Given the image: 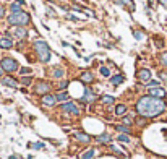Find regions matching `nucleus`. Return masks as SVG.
<instances>
[{
  "mask_svg": "<svg viewBox=\"0 0 167 159\" xmlns=\"http://www.w3.org/2000/svg\"><path fill=\"white\" fill-rule=\"evenodd\" d=\"M135 110L136 114L141 115L144 118H156L159 115H162L167 110V104L164 99H157L153 96H141L135 104Z\"/></svg>",
  "mask_w": 167,
  "mask_h": 159,
  "instance_id": "nucleus-1",
  "label": "nucleus"
},
{
  "mask_svg": "<svg viewBox=\"0 0 167 159\" xmlns=\"http://www.w3.org/2000/svg\"><path fill=\"white\" fill-rule=\"evenodd\" d=\"M34 50H36L37 57H39V60L41 62H49L50 59V49H49V44L45 41H42V39H37L36 42H34Z\"/></svg>",
  "mask_w": 167,
  "mask_h": 159,
  "instance_id": "nucleus-2",
  "label": "nucleus"
},
{
  "mask_svg": "<svg viewBox=\"0 0 167 159\" xmlns=\"http://www.w3.org/2000/svg\"><path fill=\"white\" fill-rule=\"evenodd\" d=\"M8 23L13 26H23L25 28L29 23V15L26 12H20V13H12L8 17Z\"/></svg>",
  "mask_w": 167,
  "mask_h": 159,
  "instance_id": "nucleus-3",
  "label": "nucleus"
},
{
  "mask_svg": "<svg viewBox=\"0 0 167 159\" xmlns=\"http://www.w3.org/2000/svg\"><path fill=\"white\" fill-rule=\"evenodd\" d=\"M60 110L63 112V114H70V115H75V117H80V115H81V107L73 101L63 102V104L60 106Z\"/></svg>",
  "mask_w": 167,
  "mask_h": 159,
  "instance_id": "nucleus-4",
  "label": "nucleus"
},
{
  "mask_svg": "<svg viewBox=\"0 0 167 159\" xmlns=\"http://www.w3.org/2000/svg\"><path fill=\"white\" fill-rule=\"evenodd\" d=\"M0 67L3 68V72H8V73H13L18 70V62L12 57H3L0 60Z\"/></svg>",
  "mask_w": 167,
  "mask_h": 159,
  "instance_id": "nucleus-5",
  "label": "nucleus"
},
{
  "mask_svg": "<svg viewBox=\"0 0 167 159\" xmlns=\"http://www.w3.org/2000/svg\"><path fill=\"white\" fill-rule=\"evenodd\" d=\"M50 88H52V85H49L47 81H37L36 86H34V93L41 94V96H45V94L50 93Z\"/></svg>",
  "mask_w": 167,
  "mask_h": 159,
  "instance_id": "nucleus-6",
  "label": "nucleus"
},
{
  "mask_svg": "<svg viewBox=\"0 0 167 159\" xmlns=\"http://www.w3.org/2000/svg\"><path fill=\"white\" fill-rule=\"evenodd\" d=\"M73 138L76 140L80 145H89L91 140H93V136H91L89 133H86V131H75Z\"/></svg>",
  "mask_w": 167,
  "mask_h": 159,
  "instance_id": "nucleus-7",
  "label": "nucleus"
},
{
  "mask_svg": "<svg viewBox=\"0 0 167 159\" xmlns=\"http://www.w3.org/2000/svg\"><path fill=\"white\" fill-rule=\"evenodd\" d=\"M57 96L55 94H45V96H41V104L45 107H55L57 106Z\"/></svg>",
  "mask_w": 167,
  "mask_h": 159,
  "instance_id": "nucleus-8",
  "label": "nucleus"
},
{
  "mask_svg": "<svg viewBox=\"0 0 167 159\" xmlns=\"http://www.w3.org/2000/svg\"><path fill=\"white\" fill-rule=\"evenodd\" d=\"M94 140H96V143H99V145H110V143H112V135L104 131V133L98 135Z\"/></svg>",
  "mask_w": 167,
  "mask_h": 159,
  "instance_id": "nucleus-9",
  "label": "nucleus"
},
{
  "mask_svg": "<svg viewBox=\"0 0 167 159\" xmlns=\"http://www.w3.org/2000/svg\"><path fill=\"white\" fill-rule=\"evenodd\" d=\"M10 33H12L15 37H18V39H25V37L28 36V31H26L23 26H13Z\"/></svg>",
  "mask_w": 167,
  "mask_h": 159,
  "instance_id": "nucleus-10",
  "label": "nucleus"
},
{
  "mask_svg": "<svg viewBox=\"0 0 167 159\" xmlns=\"http://www.w3.org/2000/svg\"><path fill=\"white\" fill-rule=\"evenodd\" d=\"M149 96H153V98H157V99H164L167 96V91L164 89V88H151L149 89Z\"/></svg>",
  "mask_w": 167,
  "mask_h": 159,
  "instance_id": "nucleus-11",
  "label": "nucleus"
},
{
  "mask_svg": "<svg viewBox=\"0 0 167 159\" xmlns=\"http://www.w3.org/2000/svg\"><path fill=\"white\" fill-rule=\"evenodd\" d=\"M136 76H138V80H140L141 83H144V85H146V83L151 80V72H149L148 68H141V70L138 72V75H136Z\"/></svg>",
  "mask_w": 167,
  "mask_h": 159,
  "instance_id": "nucleus-12",
  "label": "nucleus"
},
{
  "mask_svg": "<svg viewBox=\"0 0 167 159\" xmlns=\"http://www.w3.org/2000/svg\"><path fill=\"white\" fill-rule=\"evenodd\" d=\"M94 101H96V94H94V91L91 89V88H86L85 94H83V98H81V102H94Z\"/></svg>",
  "mask_w": 167,
  "mask_h": 159,
  "instance_id": "nucleus-13",
  "label": "nucleus"
},
{
  "mask_svg": "<svg viewBox=\"0 0 167 159\" xmlns=\"http://www.w3.org/2000/svg\"><path fill=\"white\" fill-rule=\"evenodd\" d=\"M80 81L85 83V85H89V83H93V81H94L93 72H83V73L80 75Z\"/></svg>",
  "mask_w": 167,
  "mask_h": 159,
  "instance_id": "nucleus-14",
  "label": "nucleus"
},
{
  "mask_svg": "<svg viewBox=\"0 0 167 159\" xmlns=\"http://www.w3.org/2000/svg\"><path fill=\"white\" fill-rule=\"evenodd\" d=\"M0 81H2V85L8 86V88H16V85H18V81L13 76H2Z\"/></svg>",
  "mask_w": 167,
  "mask_h": 159,
  "instance_id": "nucleus-15",
  "label": "nucleus"
},
{
  "mask_svg": "<svg viewBox=\"0 0 167 159\" xmlns=\"http://www.w3.org/2000/svg\"><path fill=\"white\" fill-rule=\"evenodd\" d=\"M126 110H128V107H126L125 104H117L114 109V114L117 115V117H123V115H126Z\"/></svg>",
  "mask_w": 167,
  "mask_h": 159,
  "instance_id": "nucleus-16",
  "label": "nucleus"
},
{
  "mask_svg": "<svg viewBox=\"0 0 167 159\" xmlns=\"http://www.w3.org/2000/svg\"><path fill=\"white\" fill-rule=\"evenodd\" d=\"M12 45H13V41L8 36L0 37V47H2V49H12Z\"/></svg>",
  "mask_w": 167,
  "mask_h": 159,
  "instance_id": "nucleus-17",
  "label": "nucleus"
},
{
  "mask_svg": "<svg viewBox=\"0 0 167 159\" xmlns=\"http://www.w3.org/2000/svg\"><path fill=\"white\" fill-rule=\"evenodd\" d=\"M55 96H57V101L62 102V104H63V102H68V101H70V94L67 93V91H60V93H57Z\"/></svg>",
  "mask_w": 167,
  "mask_h": 159,
  "instance_id": "nucleus-18",
  "label": "nucleus"
},
{
  "mask_svg": "<svg viewBox=\"0 0 167 159\" xmlns=\"http://www.w3.org/2000/svg\"><path fill=\"white\" fill-rule=\"evenodd\" d=\"M135 123V115L131 114V115H123L122 117V125H125V127H131Z\"/></svg>",
  "mask_w": 167,
  "mask_h": 159,
  "instance_id": "nucleus-19",
  "label": "nucleus"
},
{
  "mask_svg": "<svg viewBox=\"0 0 167 159\" xmlns=\"http://www.w3.org/2000/svg\"><path fill=\"white\" fill-rule=\"evenodd\" d=\"M123 81H125V76H123V75H115V76L110 78V83H112V86H118V85H122Z\"/></svg>",
  "mask_w": 167,
  "mask_h": 159,
  "instance_id": "nucleus-20",
  "label": "nucleus"
},
{
  "mask_svg": "<svg viewBox=\"0 0 167 159\" xmlns=\"http://www.w3.org/2000/svg\"><path fill=\"white\" fill-rule=\"evenodd\" d=\"M101 101H102V104H106V106H112L115 102V98L114 96H109V94H104L101 98Z\"/></svg>",
  "mask_w": 167,
  "mask_h": 159,
  "instance_id": "nucleus-21",
  "label": "nucleus"
},
{
  "mask_svg": "<svg viewBox=\"0 0 167 159\" xmlns=\"http://www.w3.org/2000/svg\"><path fill=\"white\" fill-rule=\"evenodd\" d=\"M94 156H96V149H94V148H89L86 153H83L80 159H94Z\"/></svg>",
  "mask_w": 167,
  "mask_h": 159,
  "instance_id": "nucleus-22",
  "label": "nucleus"
},
{
  "mask_svg": "<svg viewBox=\"0 0 167 159\" xmlns=\"http://www.w3.org/2000/svg\"><path fill=\"white\" fill-rule=\"evenodd\" d=\"M115 130H117L118 133H123V135H130V133H131V128H130V127H125V125H122V123L115 127Z\"/></svg>",
  "mask_w": 167,
  "mask_h": 159,
  "instance_id": "nucleus-23",
  "label": "nucleus"
},
{
  "mask_svg": "<svg viewBox=\"0 0 167 159\" xmlns=\"http://www.w3.org/2000/svg\"><path fill=\"white\" fill-rule=\"evenodd\" d=\"M117 141H122V143H131V138H130V135L118 133V135H117Z\"/></svg>",
  "mask_w": 167,
  "mask_h": 159,
  "instance_id": "nucleus-24",
  "label": "nucleus"
},
{
  "mask_svg": "<svg viewBox=\"0 0 167 159\" xmlns=\"http://www.w3.org/2000/svg\"><path fill=\"white\" fill-rule=\"evenodd\" d=\"M52 75H54V78H62L63 75H65V72H63V68H60V67H57V68L52 72Z\"/></svg>",
  "mask_w": 167,
  "mask_h": 159,
  "instance_id": "nucleus-25",
  "label": "nucleus"
},
{
  "mask_svg": "<svg viewBox=\"0 0 167 159\" xmlns=\"http://www.w3.org/2000/svg\"><path fill=\"white\" fill-rule=\"evenodd\" d=\"M135 123H136V125H140V127L146 125V118L141 117V115H138V117H135Z\"/></svg>",
  "mask_w": 167,
  "mask_h": 159,
  "instance_id": "nucleus-26",
  "label": "nucleus"
},
{
  "mask_svg": "<svg viewBox=\"0 0 167 159\" xmlns=\"http://www.w3.org/2000/svg\"><path fill=\"white\" fill-rule=\"evenodd\" d=\"M159 85H161V83H159V81H156V80H149V81H148L144 86H148V88L151 89V88H159Z\"/></svg>",
  "mask_w": 167,
  "mask_h": 159,
  "instance_id": "nucleus-27",
  "label": "nucleus"
},
{
  "mask_svg": "<svg viewBox=\"0 0 167 159\" xmlns=\"http://www.w3.org/2000/svg\"><path fill=\"white\" fill-rule=\"evenodd\" d=\"M31 83H33V76H23V78H21V85L29 86Z\"/></svg>",
  "mask_w": 167,
  "mask_h": 159,
  "instance_id": "nucleus-28",
  "label": "nucleus"
},
{
  "mask_svg": "<svg viewBox=\"0 0 167 159\" xmlns=\"http://www.w3.org/2000/svg\"><path fill=\"white\" fill-rule=\"evenodd\" d=\"M10 12H12V13H20L21 12L20 3H12V5H10Z\"/></svg>",
  "mask_w": 167,
  "mask_h": 159,
  "instance_id": "nucleus-29",
  "label": "nucleus"
},
{
  "mask_svg": "<svg viewBox=\"0 0 167 159\" xmlns=\"http://www.w3.org/2000/svg\"><path fill=\"white\" fill-rule=\"evenodd\" d=\"M31 148H34V149H44L45 148V145L42 141H37V143H33V145H29Z\"/></svg>",
  "mask_w": 167,
  "mask_h": 159,
  "instance_id": "nucleus-30",
  "label": "nucleus"
},
{
  "mask_svg": "<svg viewBox=\"0 0 167 159\" xmlns=\"http://www.w3.org/2000/svg\"><path fill=\"white\" fill-rule=\"evenodd\" d=\"M31 72H33V70L29 68V67H23V68L20 70V73L23 75V76H26V75H31Z\"/></svg>",
  "mask_w": 167,
  "mask_h": 159,
  "instance_id": "nucleus-31",
  "label": "nucleus"
},
{
  "mask_svg": "<svg viewBox=\"0 0 167 159\" xmlns=\"http://www.w3.org/2000/svg\"><path fill=\"white\" fill-rule=\"evenodd\" d=\"M101 75L102 76H110V70L107 67H101Z\"/></svg>",
  "mask_w": 167,
  "mask_h": 159,
  "instance_id": "nucleus-32",
  "label": "nucleus"
},
{
  "mask_svg": "<svg viewBox=\"0 0 167 159\" xmlns=\"http://www.w3.org/2000/svg\"><path fill=\"white\" fill-rule=\"evenodd\" d=\"M67 86H68V81H60L57 88H58L60 91H65V89H67Z\"/></svg>",
  "mask_w": 167,
  "mask_h": 159,
  "instance_id": "nucleus-33",
  "label": "nucleus"
},
{
  "mask_svg": "<svg viewBox=\"0 0 167 159\" xmlns=\"http://www.w3.org/2000/svg\"><path fill=\"white\" fill-rule=\"evenodd\" d=\"M161 63H162L164 67H167V52H164L162 55H161Z\"/></svg>",
  "mask_w": 167,
  "mask_h": 159,
  "instance_id": "nucleus-34",
  "label": "nucleus"
},
{
  "mask_svg": "<svg viewBox=\"0 0 167 159\" xmlns=\"http://www.w3.org/2000/svg\"><path fill=\"white\" fill-rule=\"evenodd\" d=\"M159 76H161V80L167 81V73H166V72H161V73H159Z\"/></svg>",
  "mask_w": 167,
  "mask_h": 159,
  "instance_id": "nucleus-35",
  "label": "nucleus"
},
{
  "mask_svg": "<svg viewBox=\"0 0 167 159\" xmlns=\"http://www.w3.org/2000/svg\"><path fill=\"white\" fill-rule=\"evenodd\" d=\"M135 37H136V39H141V37H143V34L140 33V31H135Z\"/></svg>",
  "mask_w": 167,
  "mask_h": 159,
  "instance_id": "nucleus-36",
  "label": "nucleus"
},
{
  "mask_svg": "<svg viewBox=\"0 0 167 159\" xmlns=\"http://www.w3.org/2000/svg\"><path fill=\"white\" fill-rule=\"evenodd\" d=\"M3 13H5V8H3V7H2V5H0V18L3 17Z\"/></svg>",
  "mask_w": 167,
  "mask_h": 159,
  "instance_id": "nucleus-37",
  "label": "nucleus"
},
{
  "mask_svg": "<svg viewBox=\"0 0 167 159\" xmlns=\"http://www.w3.org/2000/svg\"><path fill=\"white\" fill-rule=\"evenodd\" d=\"M156 44H157V47H162V41L161 39H156Z\"/></svg>",
  "mask_w": 167,
  "mask_h": 159,
  "instance_id": "nucleus-38",
  "label": "nucleus"
},
{
  "mask_svg": "<svg viewBox=\"0 0 167 159\" xmlns=\"http://www.w3.org/2000/svg\"><path fill=\"white\" fill-rule=\"evenodd\" d=\"M2 75H3V68L0 67V78H2Z\"/></svg>",
  "mask_w": 167,
  "mask_h": 159,
  "instance_id": "nucleus-39",
  "label": "nucleus"
},
{
  "mask_svg": "<svg viewBox=\"0 0 167 159\" xmlns=\"http://www.w3.org/2000/svg\"><path fill=\"white\" fill-rule=\"evenodd\" d=\"M8 159H16V156H10V158Z\"/></svg>",
  "mask_w": 167,
  "mask_h": 159,
  "instance_id": "nucleus-40",
  "label": "nucleus"
},
{
  "mask_svg": "<svg viewBox=\"0 0 167 159\" xmlns=\"http://www.w3.org/2000/svg\"><path fill=\"white\" fill-rule=\"evenodd\" d=\"M18 3H25V0H18Z\"/></svg>",
  "mask_w": 167,
  "mask_h": 159,
  "instance_id": "nucleus-41",
  "label": "nucleus"
},
{
  "mask_svg": "<svg viewBox=\"0 0 167 159\" xmlns=\"http://www.w3.org/2000/svg\"><path fill=\"white\" fill-rule=\"evenodd\" d=\"M63 159H68V158H63Z\"/></svg>",
  "mask_w": 167,
  "mask_h": 159,
  "instance_id": "nucleus-42",
  "label": "nucleus"
}]
</instances>
